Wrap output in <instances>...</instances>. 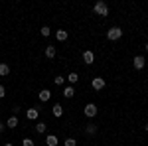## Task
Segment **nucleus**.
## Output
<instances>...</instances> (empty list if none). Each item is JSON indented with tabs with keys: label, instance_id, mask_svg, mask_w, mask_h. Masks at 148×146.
I'll return each mask as SVG.
<instances>
[{
	"label": "nucleus",
	"instance_id": "1",
	"mask_svg": "<svg viewBox=\"0 0 148 146\" xmlns=\"http://www.w3.org/2000/svg\"><path fill=\"white\" fill-rule=\"evenodd\" d=\"M93 12H95L97 16H101V18L109 16V6H107V2H105V0H99V2H95V6H93Z\"/></svg>",
	"mask_w": 148,
	"mask_h": 146
},
{
	"label": "nucleus",
	"instance_id": "2",
	"mask_svg": "<svg viewBox=\"0 0 148 146\" xmlns=\"http://www.w3.org/2000/svg\"><path fill=\"white\" fill-rule=\"evenodd\" d=\"M107 38H109L111 42H116V40H121V38H123V30H121L119 26H113V28H109V30H107Z\"/></svg>",
	"mask_w": 148,
	"mask_h": 146
},
{
	"label": "nucleus",
	"instance_id": "3",
	"mask_svg": "<svg viewBox=\"0 0 148 146\" xmlns=\"http://www.w3.org/2000/svg\"><path fill=\"white\" fill-rule=\"evenodd\" d=\"M83 112H85L87 119H95V117H97V105H95V103H87L85 109H83Z\"/></svg>",
	"mask_w": 148,
	"mask_h": 146
},
{
	"label": "nucleus",
	"instance_id": "4",
	"mask_svg": "<svg viewBox=\"0 0 148 146\" xmlns=\"http://www.w3.org/2000/svg\"><path fill=\"white\" fill-rule=\"evenodd\" d=\"M105 85H107V81H105L103 77H95V79L91 81V87H93L95 91H103V89H105Z\"/></svg>",
	"mask_w": 148,
	"mask_h": 146
},
{
	"label": "nucleus",
	"instance_id": "5",
	"mask_svg": "<svg viewBox=\"0 0 148 146\" xmlns=\"http://www.w3.org/2000/svg\"><path fill=\"white\" fill-rule=\"evenodd\" d=\"M38 117H40V107H32V109L26 111V119L28 121H38Z\"/></svg>",
	"mask_w": 148,
	"mask_h": 146
},
{
	"label": "nucleus",
	"instance_id": "6",
	"mask_svg": "<svg viewBox=\"0 0 148 146\" xmlns=\"http://www.w3.org/2000/svg\"><path fill=\"white\" fill-rule=\"evenodd\" d=\"M132 65H134V69L140 71V69H144V65H146V59H144L142 56H136L134 59H132Z\"/></svg>",
	"mask_w": 148,
	"mask_h": 146
},
{
	"label": "nucleus",
	"instance_id": "7",
	"mask_svg": "<svg viewBox=\"0 0 148 146\" xmlns=\"http://www.w3.org/2000/svg\"><path fill=\"white\" fill-rule=\"evenodd\" d=\"M38 99H40L42 103H47L49 99H51V91L49 89H42L40 93H38Z\"/></svg>",
	"mask_w": 148,
	"mask_h": 146
},
{
	"label": "nucleus",
	"instance_id": "8",
	"mask_svg": "<svg viewBox=\"0 0 148 146\" xmlns=\"http://www.w3.org/2000/svg\"><path fill=\"white\" fill-rule=\"evenodd\" d=\"M83 61H85L87 65H91V63H95V53H93L91 49H87V51H83Z\"/></svg>",
	"mask_w": 148,
	"mask_h": 146
},
{
	"label": "nucleus",
	"instance_id": "9",
	"mask_svg": "<svg viewBox=\"0 0 148 146\" xmlns=\"http://www.w3.org/2000/svg\"><path fill=\"white\" fill-rule=\"evenodd\" d=\"M18 124H20V121H18V117H16V114H12L10 119L6 121V128H16Z\"/></svg>",
	"mask_w": 148,
	"mask_h": 146
},
{
	"label": "nucleus",
	"instance_id": "10",
	"mask_svg": "<svg viewBox=\"0 0 148 146\" xmlns=\"http://www.w3.org/2000/svg\"><path fill=\"white\" fill-rule=\"evenodd\" d=\"M67 38H69V32H65L63 28H61V30H57V32H56V40H57V42H65Z\"/></svg>",
	"mask_w": 148,
	"mask_h": 146
},
{
	"label": "nucleus",
	"instance_id": "11",
	"mask_svg": "<svg viewBox=\"0 0 148 146\" xmlns=\"http://www.w3.org/2000/svg\"><path fill=\"white\" fill-rule=\"evenodd\" d=\"M51 112H53V117H56V119H61V117H63V107H61L59 103H56V105H53V109H51Z\"/></svg>",
	"mask_w": 148,
	"mask_h": 146
},
{
	"label": "nucleus",
	"instance_id": "12",
	"mask_svg": "<svg viewBox=\"0 0 148 146\" xmlns=\"http://www.w3.org/2000/svg\"><path fill=\"white\" fill-rule=\"evenodd\" d=\"M57 136L56 134H47V138H46V146H57Z\"/></svg>",
	"mask_w": 148,
	"mask_h": 146
},
{
	"label": "nucleus",
	"instance_id": "13",
	"mask_svg": "<svg viewBox=\"0 0 148 146\" xmlns=\"http://www.w3.org/2000/svg\"><path fill=\"white\" fill-rule=\"evenodd\" d=\"M56 53H57V51H56V47H53V45H47V47H46V57H47V59H53Z\"/></svg>",
	"mask_w": 148,
	"mask_h": 146
},
{
	"label": "nucleus",
	"instance_id": "14",
	"mask_svg": "<svg viewBox=\"0 0 148 146\" xmlns=\"http://www.w3.org/2000/svg\"><path fill=\"white\" fill-rule=\"evenodd\" d=\"M85 132H87L89 136H93L95 132H97V126H95L93 123H87V124H85Z\"/></svg>",
	"mask_w": 148,
	"mask_h": 146
},
{
	"label": "nucleus",
	"instance_id": "15",
	"mask_svg": "<svg viewBox=\"0 0 148 146\" xmlns=\"http://www.w3.org/2000/svg\"><path fill=\"white\" fill-rule=\"evenodd\" d=\"M63 97H65V99H71V97H75V89H73L71 85H69V87H65V89H63Z\"/></svg>",
	"mask_w": 148,
	"mask_h": 146
},
{
	"label": "nucleus",
	"instance_id": "16",
	"mask_svg": "<svg viewBox=\"0 0 148 146\" xmlns=\"http://www.w3.org/2000/svg\"><path fill=\"white\" fill-rule=\"evenodd\" d=\"M0 75H2V77L10 75V65H8V63H0Z\"/></svg>",
	"mask_w": 148,
	"mask_h": 146
},
{
	"label": "nucleus",
	"instance_id": "17",
	"mask_svg": "<svg viewBox=\"0 0 148 146\" xmlns=\"http://www.w3.org/2000/svg\"><path fill=\"white\" fill-rule=\"evenodd\" d=\"M46 130H47V124L46 123H42V121H40V123L36 124V132H38V134H44Z\"/></svg>",
	"mask_w": 148,
	"mask_h": 146
},
{
	"label": "nucleus",
	"instance_id": "18",
	"mask_svg": "<svg viewBox=\"0 0 148 146\" xmlns=\"http://www.w3.org/2000/svg\"><path fill=\"white\" fill-rule=\"evenodd\" d=\"M67 81L71 83V85H75V83L79 81V75H77V73H69V75H67Z\"/></svg>",
	"mask_w": 148,
	"mask_h": 146
},
{
	"label": "nucleus",
	"instance_id": "19",
	"mask_svg": "<svg viewBox=\"0 0 148 146\" xmlns=\"http://www.w3.org/2000/svg\"><path fill=\"white\" fill-rule=\"evenodd\" d=\"M40 34L44 36V38H49V36H51V30H49V26H44V28L40 30Z\"/></svg>",
	"mask_w": 148,
	"mask_h": 146
},
{
	"label": "nucleus",
	"instance_id": "20",
	"mask_svg": "<svg viewBox=\"0 0 148 146\" xmlns=\"http://www.w3.org/2000/svg\"><path fill=\"white\" fill-rule=\"evenodd\" d=\"M63 81H65V79H63V75H57V77H53V83H56L57 87H61V85H63Z\"/></svg>",
	"mask_w": 148,
	"mask_h": 146
},
{
	"label": "nucleus",
	"instance_id": "21",
	"mask_svg": "<svg viewBox=\"0 0 148 146\" xmlns=\"http://www.w3.org/2000/svg\"><path fill=\"white\" fill-rule=\"evenodd\" d=\"M63 144H65V146H77V140H75V138H65Z\"/></svg>",
	"mask_w": 148,
	"mask_h": 146
},
{
	"label": "nucleus",
	"instance_id": "22",
	"mask_svg": "<svg viewBox=\"0 0 148 146\" xmlns=\"http://www.w3.org/2000/svg\"><path fill=\"white\" fill-rule=\"evenodd\" d=\"M22 146H34V140H32V138H24Z\"/></svg>",
	"mask_w": 148,
	"mask_h": 146
},
{
	"label": "nucleus",
	"instance_id": "23",
	"mask_svg": "<svg viewBox=\"0 0 148 146\" xmlns=\"http://www.w3.org/2000/svg\"><path fill=\"white\" fill-rule=\"evenodd\" d=\"M6 97V89H4V85H0V99H4Z\"/></svg>",
	"mask_w": 148,
	"mask_h": 146
},
{
	"label": "nucleus",
	"instance_id": "24",
	"mask_svg": "<svg viewBox=\"0 0 148 146\" xmlns=\"http://www.w3.org/2000/svg\"><path fill=\"white\" fill-rule=\"evenodd\" d=\"M12 111H14V114H16V117H18V112L22 111V109H20V107H18V105H16V107H14V109H12Z\"/></svg>",
	"mask_w": 148,
	"mask_h": 146
},
{
	"label": "nucleus",
	"instance_id": "25",
	"mask_svg": "<svg viewBox=\"0 0 148 146\" xmlns=\"http://www.w3.org/2000/svg\"><path fill=\"white\" fill-rule=\"evenodd\" d=\"M4 130H6V126H4V124L0 123V134H2V132H4Z\"/></svg>",
	"mask_w": 148,
	"mask_h": 146
},
{
	"label": "nucleus",
	"instance_id": "26",
	"mask_svg": "<svg viewBox=\"0 0 148 146\" xmlns=\"http://www.w3.org/2000/svg\"><path fill=\"white\" fill-rule=\"evenodd\" d=\"M4 146H14V144H12V142H6V144H4Z\"/></svg>",
	"mask_w": 148,
	"mask_h": 146
},
{
	"label": "nucleus",
	"instance_id": "27",
	"mask_svg": "<svg viewBox=\"0 0 148 146\" xmlns=\"http://www.w3.org/2000/svg\"><path fill=\"white\" fill-rule=\"evenodd\" d=\"M144 130H146V132H148V124H146V126H144Z\"/></svg>",
	"mask_w": 148,
	"mask_h": 146
},
{
	"label": "nucleus",
	"instance_id": "28",
	"mask_svg": "<svg viewBox=\"0 0 148 146\" xmlns=\"http://www.w3.org/2000/svg\"><path fill=\"white\" fill-rule=\"evenodd\" d=\"M144 49H146V51H148V44H146V45H144Z\"/></svg>",
	"mask_w": 148,
	"mask_h": 146
}]
</instances>
